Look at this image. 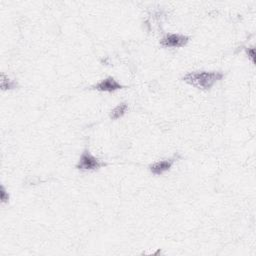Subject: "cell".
<instances>
[{"mask_svg":"<svg viewBox=\"0 0 256 256\" xmlns=\"http://www.w3.org/2000/svg\"><path fill=\"white\" fill-rule=\"evenodd\" d=\"M189 42V37L183 34H176V33H167L165 34L161 40L160 45L163 47H184Z\"/></svg>","mask_w":256,"mask_h":256,"instance_id":"3957f363","label":"cell"},{"mask_svg":"<svg viewBox=\"0 0 256 256\" xmlns=\"http://www.w3.org/2000/svg\"><path fill=\"white\" fill-rule=\"evenodd\" d=\"M128 109V105L126 102H122L120 104H118L116 107H114L111 112H110V118L112 120H116L121 118L127 111Z\"/></svg>","mask_w":256,"mask_h":256,"instance_id":"52a82bcc","label":"cell"},{"mask_svg":"<svg viewBox=\"0 0 256 256\" xmlns=\"http://www.w3.org/2000/svg\"><path fill=\"white\" fill-rule=\"evenodd\" d=\"M246 53L248 54L249 58L251 59V61L254 63L255 62V49L254 47H249V48H246Z\"/></svg>","mask_w":256,"mask_h":256,"instance_id":"9c48e42d","label":"cell"},{"mask_svg":"<svg viewBox=\"0 0 256 256\" xmlns=\"http://www.w3.org/2000/svg\"><path fill=\"white\" fill-rule=\"evenodd\" d=\"M105 165L106 163L100 161L98 158L93 156L88 149H84L75 167L78 170L87 171V170H98Z\"/></svg>","mask_w":256,"mask_h":256,"instance_id":"7a4b0ae2","label":"cell"},{"mask_svg":"<svg viewBox=\"0 0 256 256\" xmlns=\"http://www.w3.org/2000/svg\"><path fill=\"white\" fill-rule=\"evenodd\" d=\"M91 88L101 92H114L116 90L125 88V86L120 84L114 77L109 76L102 79L100 82L96 83L95 85H93V86H91Z\"/></svg>","mask_w":256,"mask_h":256,"instance_id":"277c9868","label":"cell"},{"mask_svg":"<svg viewBox=\"0 0 256 256\" xmlns=\"http://www.w3.org/2000/svg\"><path fill=\"white\" fill-rule=\"evenodd\" d=\"M0 198H1L2 203H6L9 201V194L6 191L4 185H1V188H0Z\"/></svg>","mask_w":256,"mask_h":256,"instance_id":"ba28073f","label":"cell"},{"mask_svg":"<svg viewBox=\"0 0 256 256\" xmlns=\"http://www.w3.org/2000/svg\"><path fill=\"white\" fill-rule=\"evenodd\" d=\"M0 86L2 90H11L18 87V83L14 80H11L5 73H1L0 76Z\"/></svg>","mask_w":256,"mask_h":256,"instance_id":"8992f818","label":"cell"},{"mask_svg":"<svg viewBox=\"0 0 256 256\" xmlns=\"http://www.w3.org/2000/svg\"><path fill=\"white\" fill-rule=\"evenodd\" d=\"M223 76L224 74L221 71H193L185 74L182 80L198 89L209 90Z\"/></svg>","mask_w":256,"mask_h":256,"instance_id":"6da1fadb","label":"cell"},{"mask_svg":"<svg viewBox=\"0 0 256 256\" xmlns=\"http://www.w3.org/2000/svg\"><path fill=\"white\" fill-rule=\"evenodd\" d=\"M177 157H179V156H177ZM177 157L174 156L172 158H167V159L159 160V161H156V162L150 164L149 165L150 172L152 174H154V175H162L166 171H169L170 168L172 167V165L175 162V159Z\"/></svg>","mask_w":256,"mask_h":256,"instance_id":"5b68a950","label":"cell"}]
</instances>
